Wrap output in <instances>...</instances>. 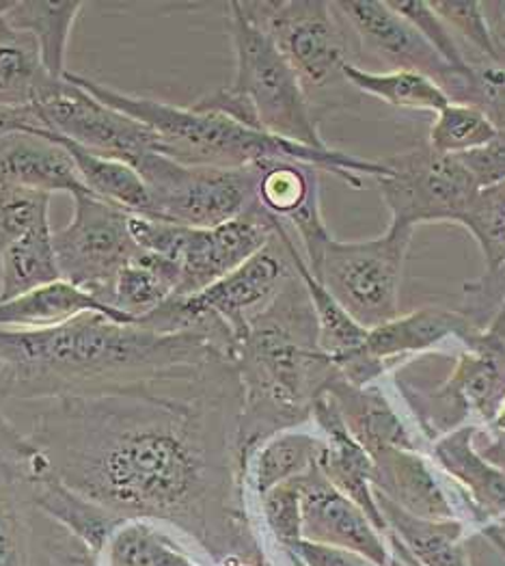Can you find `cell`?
<instances>
[{
    "label": "cell",
    "instance_id": "cell-1",
    "mask_svg": "<svg viewBox=\"0 0 505 566\" xmlns=\"http://www.w3.org/2000/svg\"><path fill=\"white\" fill-rule=\"evenodd\" d=\"M242 385L214 357L104 394L54 398L33 446L76 493L124 520H203L235 475Z\"/></svg>",
    "mask_w": 505,
    "mask_h": 566
},
{
    "label": "cell",
    "instance_id": "cell-2",
    "mask_svg": "<svg viewBox=\"0 0 505 566\" xmlns=\"http://www.w3.org/2000/svg\"><path fill=\"white\" fill-rule=\"evenodd\" d=\"M214 357L228 355L201 333H160L85 314L52 329H0V396L54 400L104 394Z\"/></svg>",
    "mask_w": 505,
    "mask_h": 566
},
{
    "label": "cell",
    "instance_id": "cell-3",
    "mask_svg": "<svg viewBox=\"0 0 505 566\" xmlns=\"http://www.w3.org/2000/svg\"><path fill=\"white\" fill-rule=\"evenodd\" d=\"M242 385V411L235 432L238 486L255 450L283 430L312 418L314 405L337 378L318 344V321L303 280L287 283L257 314L233 353Z\"/></svg>",
    "mask_w": 505,
    "mask_h": 566
},
{
    "label": "cell",
    "instance_id": "cell-4",
    "mask_svg": "<svg viewBox=\"0 0 505 566\" xmlns=\"http://www.w3.org/2000/svg\"><path fill=\"white\" fill-rule=\"evenodd\" d=\"M67 76L99 102L122 111L145 128L158 143V151L171 160L192 167L246 169L269 160H298L328 171L350 189H364V176L380 180L387 171L382 160H366L339 149H314L285 142L264 130L244 126L223 113L203 111L194 104L178 106L156 97L117 92L81 74Z\"/></svg>",
    "mask_w": 505,
    "mask_h": 566
},
{
    "label": "cell",
    "instance_id": "cell-5",
    "mask_svg": "<svg viewBox=\"0 0 505 566\" xmlns=\"http://www.w3.org/2000/svg\"><path fill=\"white\" fill-rule=\"evenodd\" d=\"M244 13L273 40L318 117L361 102L344 67L353 61L346 29L326 0H249Z\"/></svg>",
    "mask_w": 505,
    "mask_h": 566
},
{
    "label": "cell",
    "instance_id": "cell-6",
    "mask_svg": "<svg viewBox=\"0 0 505 566\" xmlns=\"http://www.w3.org/2000/svg\"><path fill=\"white\" fill-rule=\"evenodd\" d=\"M225 9L235 61L228 87L251 104L264 133L314 149H328L330 145L322 139L318 113L273 40L244 13L238 0L228 2Z\"/></svg>",
    "mask_w": 505,
    "mask_h": 566
},
{
    "label": "cell",
    "instance_id": "cell-7",
    "mask_svg": "<svg viewBox=\"0 0 505 566\" xmlns=\"http://www.w3.org/2000/svg\"><path fill=\"white\" fill-rule=\"evenodd\" d=\"M413 232L389 223L385 234L368 240H337L330 234L305 262L361 327L374 329L402 314L400 285Z\"/></svg>",
    "mask_w": 505,
    "mask_h": 566
},
{
    "label": "cell",
    "instance_id": "cell-8",
    "mask_svg": "<svg viewBox=\"0 0 505 566\" xmlns=\"http://www.w3.org/2000/svg\"><path fill=\"white\" fill-rule=\"evenodd\" d=\"M137 174L151 197V217L185 228H217L255 206L257 167L217 169L182 165L154 151Z\"/></svg>",
    "mask_w": 505,
    "mask_h": 566
},
{
    "label": "cell",
    "instance_id": "cell-9",
    "mask_svg": "<svg viewBox=\"0 0 505 566\" xmlns=\"http://www.w3.org/2000/svg\"><path fill=\"white\" fill-rule=\"evenodd\" d=\"M385 176L376 180L391 212V223L411 228L423 223L464 226L480 189L459 156L414 145L382 160Z\"/></svg>",
    "mask_w": 505,
    "mask_h": 566
},
{
    "label": "cell",
    "instance_id": "cell-10",
    "mask_svg": "<svg viewBox=\"0 0 505 566\" xmlns=\"http://www.w3.org/2000/svg\"><path fill=\"white\" fill-rule=\"evenodd\" d=\"M31 106L40 117L42 130L99 156L122 160L133 169H137L145 156L158 151V143L149 128L99 102L67 74L63 78L46 76L33 95Z\"/></svg>",
    "mask_w": 505,
    "mask_h": 566
},
{
    "label": "cell",
    "instance_id": "cell-11",
    "mask_svg": "<svg viewBox=\"0 0 505 566\" xmlns=\"http://www.w3.org/2000/svg\"><path fill=\"white\" fill-rule=\"evenodd\" d=\"M72 201L70 223L54 232L61 277L108 305L119 273L138 253L133 214L93 195H74Z\"/></svg>",
    "mask_w": 505,
    "mask_h": 566
},
{
    "label": "cell",
    "instance_id": "cell-12",
    "mask_svg": "<svg viewBox=\"0 0 505 566\" xmlns=\"http://www.w3.org/2000/svg\"><path fill=\"white\" fill-rule=\"evenodd\" d=\"M341 24L350 29L369 61L385 72H414L434 81L450 102L459 99L471 74L456 72L413 24L378 0H339L333 2Z\"/></svg>",
    "mask_w": 505,
    "mask_h": 566
},
{
    "label": "cell",
    "instance_id": "cell-13",
    "mask_svg": "<svg viewBox=\"0 0 505 566\" xmlns=\"http://www.w3.org/2000/svg\"><path fill=\"white\" fill-rule=\"evenodd\" d=\"M276 221L255 206L242 217L217 228H178L173 262L180 266L178 298L199 294L221 282L275 234ZM173 296V298H176Z\"/></svg>",
    "mask_w": 505,
    "mask_h": 566
},
{
    "label": "cell",
    "instance_id": "cell-14",
    "mask_svg": "<svg viewBox=\"0 0 505 566\" xmlns=\"http://www.w3.org/2000/svg\"><path fill=\"white\" fill-rule=\"evenodd\" d=\"M301 517L307 541L357 552L378 566H400L366 513L326 480L318 463L303 473Z\"/></svg>",
    "mask_w": 505,
    "mask_h": 566
},
{
    "label": "cell",
    "instance_id": "cell-15",
    "mask_svg": "<svg viewBox=\"0 0 505 566\" xmlns=\"http://www.w3.org/2000/svg\"><path fill=\"white\" fill-rule=\"evenodd\" d=\"M257 171V206L298 238L305 260H312L330 237L322 219L320 169L298 160H269Z\"/></svg>",
    "mask_w": 505,
    "mask_h": 566
},
{
    "label": "cell",
    "instance_id": "cell-16",
    "mask_svg": "<svg viewBox=\"0 0 505 566\" xmlns=\"http://www.w3.org/2000/svg\"><path fill=\"white\" fill-rule=\"evenodd\" d=\"M482 249L484 273L464 285L462 314L484 329L505 303V182L480 190L464 226Z\"/></svg>",
    "mask_w": 505,
    "mask_h": 566
},
{
    "label": "cell",
    "instance_id": "cell-17",
    "mask_svg": "<svg viewBox=\"0 0 505 566\" xmlns=\"http://www.w3.org/2000/svg\"><path fill=\"white\" fill-rule=\"evenodd\" d=\"M312 418L316 420L324 437V450L318 457L320 472L339 493L353 500L374 523V527L385 536V532H389V525L374 497V489H371L374 463L368 452L364 450V446L348 432L335 402L326 391L316 400Z\"/></svg>",
    "mask_w": 505,
    "mask_h": 566
},
{
    "label": "cell",
    "instance_id": "cell-18",
    "mask_svg": "<svg viewBox=\"0 0 505 566\" xmlns=\"http://www.w3.org/2000/svg\"><path fill=\"white\" fill-rule=\"evenodd\" d=\"M0 187L90 195L72 156L46 130L9 133L0 139Z\"/></svg>",
    "mask_w": 505,
    "mask_h": 566
},
{
    "label": "cell",
    "instance_id": "cell-19",
    "mask_svg": "<svg viewBox=\"0 0 505 566\" xmlns=\"http://www.w3.org/2000/svg\"><path fill=\"white\" fill-rule=\"evenodd\" d=\"M374 463L371 489L402 511L421 520H454V506L425 461L402 448H380L369 454Z\"/></svg>",
    "mask_w": 505,
    "mask_h": 566
},
{
    "label": "cell",
    "instance_id": "cell-20",
    "mask_svg": "<svg viewBox=\"0 0 505 566\" xmlns=\"http://www.w3.org/2000/svg\"><path fill=\"white\" fill-rule=\"evenodd\" d=\"M480 331L460 310L432 305L400 314L393 321L369 329L366 350L374 361L389 366V361L428 350L448 337H456L469 348Z\"/></svg>",
    "mask_w": 505,
    "mask_h": 566
},
{
    "label": "cell",
    "instance_id": "cell-21",
    "mask_svg": "<svg viewBox=\"0 0 505 566\" xmlns=\"http://www.w3.org/2000/svg\"><path fill=\"white\" fill-rule=\"evenodd\" d=\"M85 314H102L117 323H137L126 314L108 307L87 290L59 280L35 287L22 296L0 303V329L38 331L61 327Z\"/></svg>",
    "mask_w": 505,
    "mask_h": 566
},
{
    "label": "cell",
    "instance_id": "cell-22",
    "mask_svg": "<svg viewBox=\"0 0 505 566\" xmlns=\"http://www.w3.org/2000/svg\"><path fill=\"white\" fill-rule=\"evenodd\" d=\"M326 394L335 402L348 432L371 454L380 448H402L417 452L411 430L393 411L378 387H355L341 378H333Z\"/></svg>",
    "mask_w": 505,
    "mask_h": 566
},
{
    "label": "cell",
    "instance_id": "cell-23",
    "mask_svg": "<svg viewBox=\"0 0 505 566\" xmlns=\"http://www.w3.org/2000/svg\"><path fill=\"white\" fill-rule=\"evenodd\" d=\"M85 2H44V0H0L2 20L18 33L27 35L40 54L48 76L63 78L67 74V48L76 20Z\"/></svg>",
    "mask_w": 505,
    "mask_h": 566
},
{
    "label": "cell",
    "instance_id": "cell-24",
    "mask_svg": "<svg viewBox=\"0 0 505 566\" xmlns=\"http://www.w3.org/2000/svg\"><path fill=\"white\" fill-rule=\"evenodd\" d=\"M475 426H462L445 432L432 448L439 465L466 489L482 517L505 515V472L495 468L473 446Z\"/></svg>",
    "mask_w": 505,
    "mask_h": 566
},
{
    "label": "cell",
    "instance_id": "cell-25",
    "mask_svg": "<svg viewBox=\"0 0 505 566\" xmlns=\"http://www.w3.org/2000/svg\"><path fill=\"white\" fill-rule=\"evenodd\" d=\"M48 135L59 145H63V149L72 156V160L78 169L81 182L85 185L90 195L102 199V201H108L117 208H124L130 214L151 217V197H149L147 185L138 176L137 169H133L130 165H126L122 160L99 156L76 143L56 137L52 133H48Z\"/></svg>",
    "mask_w": 505,
    "mask_h": 566
},
{
    "label": "cell",
    "instance_id": "cell-26",
    "mask_svg": "<svg viewBox=\"0 0 505 566\" xmlns=\"http://www.w3.org/2000/svg\"><path fill=\"white\" fill-rule=\"evenodd\" d=\"M180 266L162 255L138 249L119 273L108 305L133 321L156 312L178 294Z\"/></svg>",
    "mask_w": 505,
    "mask_h": 566
},
{
    "label": "cell",
    "instance_id": "cell-27",
    "mask_svg": "<svg viewBox=\"0 0 505 566\" xmlns=\"http://www.w3.org/2000/svg\"><path fill=\"white\" fill-rule=\"evenodd\" d=\"M376 504L389 525V532L409 549L421 566H469L459 545L462 523L456 520L432 521L414 517L376 493Z\"/></svg>",
    "mask_w": 505,
    "mask_h": 566
},
{
    "label": "cell",
    "instance_id": "cell-28",
    "mask_svg": "<svg viewBox=\"0 0 505 566\" xmlns=\"http://www.w3.org/2000/svg\"><path fill=\"white\" fill-rule=\"evenodd\" d=\"M322 450V434L294 428L283 430L255 450L244 473V482L246 478H251L255 495L262 497L264 493L275 489L276 484L309 472L318 463Z\"/></svg>",
    "mask_w": 505,
    "mask_h": 566
},
{
    "label": "cell",
    "instance_id": "cell-29",
    "mask_svg": "<svg viewBox=\"0 0 505 566\" xmlns=\"http://www.w3.org/2000/svg\"><path fill=\"white\" fill-rule=\"evenodd\" d=\"M59 280L63 277L54 251V232L46 219L4 253L0 262V303Z\"/></svg>",
    "mask_w": 505,
    "mask_h": 566
},
{
    "label": "cell",
    "instance_id": "cell-30",
    "mask_svg": "<svg viewBox=\"0 0 505 566\" xmlns=\"http://www.w3.org/2000/svg\"><path fill=\"white\" fill-rule=\"evenodd\" d=\"M346 81L355 92L382 99L402 111L439 113L450 104V97L430 78L414 72H371L355 61L344 67Z\"/></svg>",
    "mask_w": 505,
    "mask_h": 566
},
{
    "label": "cell",
    "instance_id": "cell-31",
    "mask_svg": "<svg viewBox=\"0 0 505 566\" xmlns=\"http://www.w3.org/2000/svg\"><path fill=\"white\" fill-rule=\"evenodd\" d=\"M46 76L35 44L0 15V106H31Z\"/></svg>",
    "mask_w": 505,
    "mask_h": 566
},
{
    "label": "cell",
    "instance_id": "cell-32",
    "mask_svg": "<svg viewBox=\"0 0 505 566\" xmlns=\"http://www.w3.org/2000/svg\"><path fill=\"white\" fill-rule=\"evenodd\" d=\"M111 566H197L162 532L124 521L111 538Z\"/></svg>",
    "mask_w": 505,
    "mask_h": 566
},
{
    "label": "cell",
    "instance_id": "cell-33",
    "mask_svg": "<svg viewBox=\"0 0 505 566\" xmlns=\"http://www.w3.org/2000/svg\"><path fill=\"white\" fill-rule=\"evenodd\" d=\"M491 119L469 104L450 102L434 115L428 133V145L445 156H462L497 137Z\"/></svg>",
    "mask_w": 505,
    "mask_h": 566
},
{
    "label": "cell",
    "instance_id": "cell-34",
    "mask_svg": "<svg viewBox=\"0 0 505 566\" xmlns=\"http://www.w3.org/2000/svg\"><path fill=\"white\" fill-rule=\"evenodd\" d=\"M430 7L454 33L466 65L480 59H497L502 54V48L497 46L486 22V15L482 11V2L436 0L430 2Z\"/></svg>",
    "mask_w": 505,
    "mask_h": 566
},
{
    "label": "cell",
    "instance_id": "cell-35",
    "mask_svg": "<svg viewBox=\"0 0 505 566\" xmlns=\"http://www.w3.org/2000/svg\"><path fill=\"white\" fill-rule=\"evenodd\" d=\"M50 195L35 190L0 187V262L4 253L35 226L50 219Z\"/></svg>",
    "mask_w": 505,
    "mask_h": 566
},
{
    "label": "cell",
    "instance_id": "cell-36",
    "mask_svg": "<svg viewBox=\"0 0 505 566\" xmlns=\"http://www.w3.org/2000/svg\"><path fill=\"white\" fill-rule=\"evenodd\" d=\"M471 81L464 85L456 104H469L482 111L491 124L505 133V50L497 59H480L469 63Z\"/></svg>",
    "mask_w": 505,
    "mask_h": 566
},
{
    "label": "cell",
    "instance_id": "cell-37",
    "mask_svg": "<svg viewBox=\"0 0 505 566\" xmlns=\"http://www.w3.org/2000/svg\"><path fill=\"white\" fill-rule=\"evenodd\" d=\"M393 11H398L402 18H407L414 29L425 38V42L434 48L456 72L471 74V67L466 65L459 42L450 27L436 15V11L430 7V2L423 0H387Z\"/></svg>",
    "mask_w": 505,
    "mask_h": 566
},
{
    "label": "cell",
    "instance_id": "cell-38",
    "mask_svg": "<svg viewBox=\"0 0 505 566\" xmlns=\"http://www.w3.org/2000/svg\"><path fill=\"white\" fill-rule=\"evenodd\" d=\"M301 491H303V475L276 484L275 489H271L260 497L266 523L283 547L303 538Z\"/></svg>",
    "mask_w": 505,
    "mask_h": 566
},
{
    "label": "cell",
    "instance_id": "cell-39",
    "mask_svg": "<svg viewBox=\"0 0 505 566\" xmlns=\"http://www.w3.org/2000/svg\"><path fill=\"white\" fill-rule=\"evenodd\" d=\"M477 189L488 190L505 182V133H497L495 139L459 156Z\"/></svg>",
    "mask_w": 505,
    "mask_h": 566
},
{
    "label": "cell",
    "instance_id": "cell-40",
    "mask_svg": "<svg viewBox=\"0 0 505 566\" xmlns=\"http://www.w3.org/2000/svg\"><path fill=\"white\" fill-rule=\"evenodd\" d=\"M48 566H97L95 565V552L87 547L81 538L74 534H67V538H56L52 543L50 565Z\"/></svg>",
    "mask_w": 505,
    "mask_h": 566
},
{
    "label": "cell",
    "instance_id": "cell-41",
    "mask_svg": "<svg viewBox=\"0 0 505 566\" xmlns=\"http://www.w3.org/2000/svg\"><path fill=\"white\" fill-rule=\"evenodd\" d=\"M42 130L40 117L33 106H0V139L9 133Z\"/></svg>",
    "mask_w": 505,
    "mask_h": 566
},
{
    "label": "cell",
    "instance_id": "cell-42",
    "mask_svg": "<svg viewBox=\"0 0 505 566\" xmlns=\"http://www.w3.org/2000/svg\"><path fill=\"white\" fill-rule=\"evenodd\" d=\"M7 422H9V420H7V418H4V416H2V413H0V426L7 424Z\"/></svg>",
    "mask_w": 505,
    "mask_h": 566
}]
</instances>
